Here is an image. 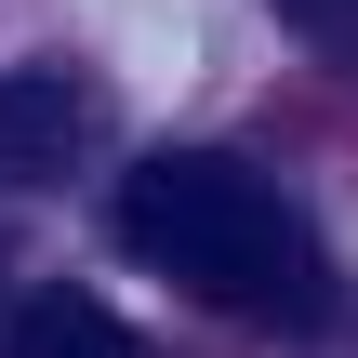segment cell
Returning <instances> with one entry per match:
<instances>
[{
    "instance_id": "2",
    "label": "cell",
    "mask_w": 358,
    "mask_h": 358,
    "mask_svg": "<svg viewBox=\"0 0 358 358\" xmlns=\"http://www.w3.org/2000/svg\"><path fill=\"white\" fill-rule=\"evenodd\" d=\"M106 146V93L80 66H0V173L40 186V173H80Z\"/></svg>"
},
{
    "instance_id": "4",
    "label": "cell",
    "mask_w": 358,
    "mask_h": 358,
    "mask_svg": "<svg viewBox=\"0 0 358 358\" xmlns=\"http://www.w3.org/2000/svg\"><path fill=\"white\" fill-rule=\"evenodd\" d=\"M266 13H279V27H292L306 53H332V66L358 80V0H266Z\"/></svg>"
},
{
    "instance_id": "3",
    "label": "cell",
    "mask_w": 358,
    "mask_h": 358,
    "mask_svg": "<svg viewBox=\"0 0 358 358\" xmlns=\"http://www.w3.org/2000/svg\"><path fill=\"white\" fill-rule=\"evenodd\" d=\"M0 358H146V345H133V319H106L93 292H27L13 332H0Z\"/></svg>"
},
{
    "instance_id": "1",
    "label": "cell",
    "mask_w": 358,
    "mask_h": 358,
    "mask_svg": "<svg viewBox=\"0 0 358 358\" xmlns=\"http://www.w3.org/2000/svg\"><path fill=\"white\" fill-rule=\"evenodd\" d=\"M120 239H133L159 279H186L199 306L252 319V332H319V319H332L319 239H306L292 199H279L252 159H226V146H159V159L120 186Z\"/></svg>"
}]
</instances>
